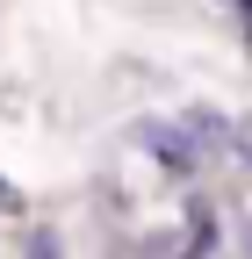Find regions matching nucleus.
Masks as SVG:
<instances>
[{"instance_id":"obj_1","label":"nucleus","mask_w":252,"mask_h":259,"mask_svg":"<svg viewBox=\"0 0 252 259\" xmlns=\"http://www.w3.org/2000/svg\"><path fill=\"white\" fill-rule=\"evenodd\" d=\"M22 259H65L58 223H29V231H22Z\"/></svg>"},{"instance_id":"obj_2","label":"nucleus","mask_w":252,"mask_h":259,"mask_svg":"<svg viewBox=\"0 0 252 259\" xmlns=\"http://www.w3.org/2000/svg\"><path fill=\"white\" fill-rule=\"evenodd\" d=\"M15 209H22V194H15L8 180H0V216H15Z\"/></svg>"}]
</instances>
